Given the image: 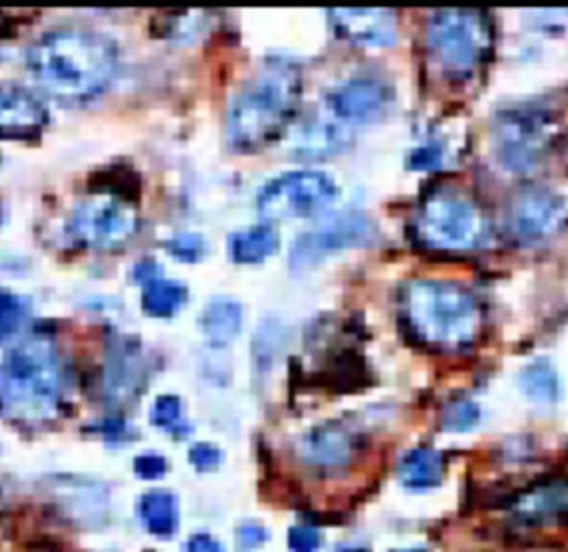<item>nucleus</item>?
Listing matches in <instances>:
<instances>
[{
	"label": "nucleus",
	"mask_w": 568,
	"mask_h": 552,
	"mask_svg": "<svg viewBox=\"0 0 568 552\" xmlns=\"http://www.w3.org/2000/svg\"><path fill=\"white\" fill-rule=\"evenodd\" d=\"M189 461H191L197 470H202V472L215 470V468L222 463V450H220L217 446H213V443L200 441V443H193V446L189 448Z\"/></svg>",
	"instance_id": "nucleus-29"
},
{
	"label": "nucleus",
	"mask_w": 568,
	"mask_h": 552,
	"mask_svg": "<svg viewBox=\"0 0 568 552\" xmlns=\"http://www.w3.org/2000/svg\"><path fill=\"white\" fill-rule=\"evenodd\" d=\"M300 457L315 470L333 472L351 461L353 439L346 428L337 423H322L300 439Z\"/></svg>",
	"instance_id": "nucleus-15"
},
{
	"label": "nucleus",
	"mask_w": 568,
	"mask_h": 552,
	"mask_svg": "<svg viewBox=\"0 0 568 552\" xmlns=\"http://www.w3.org/2000/svg\"><path fill=\"white\" fill-rule=\"evenodd\" d=\"M280 235L271 224H253L229 237V255L237 264H257L277 251Z\"/></svg>",
	"instance_id": "nucleus-20"
},
{
	"label": "nucleus",
	"mask_w": 568,
	"mask_h": 552,
	"mask_svg": "<svg viewBox=\"0 0 568 552\" xmlns=\"http://www.w3.org/2000/svg\"><path fill=\"white\" fill-rule=\"evenodd\" d=\"M337 182L315 168L284 171L271 177L257 193L255 206L266 219L313 217L337 200Z\"/></svg>",
	"instance_id": "nucleus-8"
},
{
	"label": "nucleus",
	"mask_w": 568,
	"mask_h": 552,
	"mask_svg": "<svg viewBox=\"0 0 568 552\" xmlns=\"http://www.w3.org/2000/svg\"><path fill=\"white\" fill-rule=\"evenodd\" d=\"M442 155L433 146H422L410 155V166L413 168H435L439 164Z\"/></svg>",
	"instance_id": "nucleus-33"
},
{
	"label": "nucleus",
	"mask_w": 568,
	"mask_h": 552,
	"mask_svg": "<svg viewBox=\"0 0 568 552\" xmlns=\"http://www.w3.org/2000/svg\"><path fill=\"white\" fill-rule=\"evenodd\" d=\"M135 231V206L113 191H95L87 195L71 208L67 219L69 237L93 251L118 248L126 244Z\"/></svg>",
	"instance_id": "nucleus-7"
},
{
	"label": "nucleus",
	"mask_w": 568,
	"mask_h": 552,
	"mask_svg": "<svg viewBox=\"0 0 568 552\" xmlns=\"http://www.w3.org/2000/svg\"><path fill=\"white\" fill-rule=\"evenodd\" d=\"M368 237H371V222L366 215L342 213L317 224L315 228L300 233L291 246L288 259L293 268H306L337 251L359 246Z\"/></svg>",
	"instance_id": "nucleus-10"
},
{
	"label": "nucleus",
	"mask_w": 568,
	"mask_h": 552,
	"mask_svg": "<svg viewBox=\"0 0 568 552\" xmlns=\"http://www.w3.org/2000/svg\"><path fill=\"white\" fill-rule=\"evenodd\" d=\"M47 109L27 89L0 82V137L33 140L47 126Z\"/></svg>",
	"instance_id": "nucleus-14"
},
{
	"label": "nucleus",
	"mask_w": 568,
	"mask_h": 552,
	"mask_svg": "<svg viewBox=\"0 0 568 552\" xmlns=\"http://www.w3.org/2000/svg\"><path fill=\"white\" fill-rule=\"evenodd\" d=\"M566 208L557 193L541 186L521 188L506 208V226L519 242L546 239L564 224Z\"/></svg>",
	"instance_id": "nucleus-11"
},
{
	"label": "nucleus",
	"mask_w": 568,
	"mask_h": 552,
	"mask_svg": "<svg viewBox=\"0 0 568 552\" xmlns=\"http://www.w3.org/2000/svg\"><path fill=\"white\" fill-rule=\"evenodd\" d=\"M27 313V301L20 295L0 288V346L20 330Z\"/></svg>",
	"instance_id": "nucleus-25"
},
{
	"label": "nucleus",
	"mask_w": 568,
	"mask_h": 552,
	"mask_svg": "<svg viewBox=\"0 0 568 552\" xmlns=\"http://www.w3.org/2000/svg\"><path fill=\"white\" fill-rule=\"evenodd\" d=\"M413 231L426 248L473 251L486 237V217L479 204L462 191L437 188L417 204Z\"/></svg>",
	"instance_id": "nucleus-6"
},
{
	"label": "nucleus",
	"mask_w": 568,
	"mask_h": 552,
	"mask_svg": "<svg viewBox=\"0 0 568 552\" xmlns=\"http://www.w3.org/2000/svg\"><path fill=\"white\" fill-rule=\"evenodd\" d=\"M288 552H317L322 536L313 525H293L286 534Z\"/></svg>",
	"instance_id": "nucleus-28"
},
{
	"label": "nucleus",
	"mask_w": 568,
	"mask_h": 552,
	"mask_svg": "<svg viewBox=\"0 0 568 552\" xmlns=\"http://www.w3.org/2000/svg\"><path fill=\"white\" fill-rule=\"evenodd\" d=\"M521 392L539 406H552L561 397V381L548 359H535L519 372Z\"/></svg>",
	"instance_id": "nucleus-21"
},
{
	"label": "nucleus",
	"mask_w": 568,
	"mask_h": 552,
	"mask_svg": "<svg viewBox=\"0 0 568 552\" xmlns=\"http://www.w3.org/2000/svg\"><path fill=\"white\" fill-rule=\"evenodd\" d=\"M300 73L288 62H271L229 100L226 137L237 151H260L282 137L297 113Z\"/></svg>",
	"instance_id": "nucleus-3"
},
{
	"label": "nucleus",
	"mask_w": 568,
	"mask_h": 552,
	"mask_svg": "<svg viewBox=\"0 0 568 552\" xmlns=\"http://www.w3.org/2000/svg\"><path fill=\"white\" fill-rule=\"evenodd\" d=\"M27 69L49 95L82 102L111 84L118 71V49L98 31L55 29L29 47Z\"/></svg>",
	"instance_id": "nucleus-1"
},
{
	"label": "nucleus",
	"mask_w": 568,
	"mask_h": 552,
	"mask_svg": "<svg viewBox=\"0 0 568 552\" xmlns=\"http://www.w3.org/2000/svg\"><path fill=\"white\" fill-rule=\"evenodd\" d=\"M0 224H2V206H0Z\"/></svg>",
	"instance_id": "nucleus-35"
},
{
	"label": "nucleus",
	"mask_w": 568,
	"mask_h": 552,
	"mask_svg": "<svg viewBox=\"0 0 568 552\" xmlns=\"http://www.w3.org/2000/svg\"><path fill=\"white\" fill-rule=\"evenodd\" d=\"M186 552H224V545L215 536H211L206 532H197V534L189 536Z\"/></svg>",
	"instance_id": "nucleus-32"
},
{
	"label": "nucleus",
	"mask_w": 568,
	"mask_h": 552,
	"mask_svg": "<svg viewBox=\"0 0 568 552\" xmlns=\"http://www.w3.org/2000/svg\"><path fill=\"white\" fill-rule=\"evenodd\" d=\"M479 421V406L470 399H455L442 412V426L450 432H466Z\"/></svg>",
	"instance_id": "nucleus-26"
},
{
	"label": "nucleus",
	"mask_w": 568,
	"mask_h": 552,
	"mask_svg": "<svg viewBox=\"0 0 568 552\" xmlns=\"http://www.w3.org/2000/svg\"><path fill=\"white\" fill-rule=\"evenodd\" d=\"M62 399V368L55 346L31 337L0 361V415L16 423H44L55 417Z\"/></svg>",
	"instance_id": "nucleus-4"
},
{
	"label": "nucleus",
	"mask_w": 568,
	"mask_h": 552,
	"mask_svg": "<svg viewBox=\"0 0 568 552\" xmlns=\"http://www.w3.org/2000/svg\"><path fill=\"white\" fill-rule=\"evenodd\" d=\"M200 326L213 346H224L242 330V306L231 297H213L202 310Z\"/></svg>",
	"instance_id": "nucleus-19"
},
{
	"label": "nucleus",
	"mask_w": 568,
	"mask_h": 552,
	"mask_svg": "<svg viewBox=\"0 0 568 552\" xmlns=\"http://www.w3.org/2000/svg\"><path fill=\"white\" fill-rule=\"evenodd\" d=\"M138 517L142 525L153 534L169 539L178 530L180 510L178 499L169 490H149L138 499Z\"/></svg>",
	"instance_id": "nucleus-18"
},
{
	"label": "nucleus",
	"mask_w": 568,
	"mask_h": 552,
	"mask_svg": "<svg viewBox=\"0 0 568 552\" xmlns=\"http://www.w3.org/2000/svg\"><path fill=\"white\" fill-rule=\"evenodd\" d=\"M333 31L359 47H390L397 42V16L390 9H331Z\"/></svg>",
	"instance_id": "nucleus-13"
},
{
	"label": "nucleus",
	"mask_w": 568,
	"mask_h": 552,
	"mask_svg": "<svg viewBox=\"0 0 568 552\" xmlns=\"http://www.w3.org/2000/svg\"><path fill=\"white\" fill-rule=\"evenodd\" d=\"M186 301V288L180 282L155 277L144 284L142 310L151 317H171Z\"/></svg>",
	"instance_id": "nucleus-22"
},
{
	"label": "nucleus",
	"mask_w": 568,
	"mask_h": 552,
	"mask_svg": "<svg viewBox=\"0 0 568 552\" xmlns=\"http://www.w3.org/2000/svg\"><path fill=\"white\" fill-rule=\"evenodd\" d=\"M555 140L552 117L544 109L517 106L499 113L493 124L495 157L508 171L521 173L541 162Z\"/></svg>",
	"instance_id": "nucleus-9"
},
{
	"label": "nucleus",
	"mask_w": 568,
	"mask_h": 552,
	"mask_svg": "<svg viewBox=\"0 0 568 552\" xmlns=\"http://www.w3.org/2000/svg\"><path fill=\"white\" fill-rule=\"evenodd\" d=\"M393 552H426L422 548H402V550H393Z\"/></svg>",
	"instance_id": "nucleus-34"
},
{
	"label": "nucleus",
	"mask_w": 568,
	"mask_h": 552,
	"mask_svg": "<svg viewBox=\"0 0 568 552\" xmlns=\"http://www.w3.org/2000/svg\"><path fill=\"white\" fill-rule=\"evenodd\" d=\"M424 40L430 62L448 80L473 78L493 49V24L486 11L437 9L426 18Z\"/></svg>",
	"instance_id": "nucleus-5"
},
{
	"label": "nucleus",
	"mask_w": 568,
	"mask_h": 552,
	"mask_svg": "<svg viewBox=\"0 0 568 552\" xmlns=\"http://www.w3.org/2000/svg\"><path fill=\"white\" fill-rule=\"evenodd\" d=\"M399 317L417 344L437 352L466 350L481 333L477 297L453 279H408L399 293Z\"/></svg>",
	"instance_id": "nucleus-2"
},
{
	"label": "nucleus",
	"mask_w": 568,
	"mask_h": 552,
	"mask_svg": "<svg viewBox=\"0 0 568 552\" xmlns=\"http://www.w3.org/2000/svg\"><path fill=\"white\" fill-rule=\"evenodd\" d=\"M166 251L180 262H197L204 253V239L195 233H180L166 239Z\"/></svg>",
	"instance_id": "nucleus-27"
},
{
	"label": "nucleus",
	"mask_w": 568,
	"mask_h": 552,
	"mask_svg": "<svg viewBox=\"0 0 568 552\" xmlns=\"http://www.w3.org/2000/svg\"><path fill=\"white\" fill-rule=\"evenodd\" d=\"M133 470L142 479H158L166 472V459L158 452H144L133 459Z\"/></svg>",
	"instance_id": "nucleus-30"
},
{
	"label": "nucleus",
	"mask_w": 568,
	"mask_h": 552,
	"mask_svg": "<svg viewBox=\"0 0 568 552\" xmlns=\"http://www.w3.org/2000/svg\"><path fill=\"white\" fill-rule=\"evenodd\" d=\"M388 100V84L375 75L346 78L326 93L328 111L342 122H368L384 111Z\"/></svg>",
	"instance_id": "nucleus-12"
},
{
	"label": "nucleus",
	"mask_w": 568,
	"mask_h": 552,
	"mask_svg": "<svg viewBox=\"0 0 568 552\" xmlns=\"http://www.w3.org/2000/svg\"><path fill=\"white\" fill-rule=\"evenodd\" d=\"M237 539L244 548H255V545H262L268 539V532H266L264 525H260L255 521H244L237 528Z\"/></svg>",
	"instance_id": "nucleus-31"
},
{
	"label": "nucleus",
	"mask_w": 568,
	"mask_h": 552,
	"mask_svg": "<svg viewBox=\"0 0 568 552\" xmlns=\"http://www.w3.org/2000/svg\"><path fill=\"white\" fill-rule=\"evenodd\" d=\"M344 144V131L331 122H313L297 131L295 149L304 155L333 153Z\"/></svg>",
	"instance_id": "nucleus-23"
},
{
	"label": "nucleus",
	"mask_w": 568,
	"mask_h": 552,
	"mask_svg": "<svg viewBox=\"0 0 568 552\" xmlns=\"http://www.w3.org/2000/svg\"><path fill=\"white\" fill-rule=\"evenodd\" d=\"M510 512L521 523H550L568 517V479H546L519 492Z\"/></svg>",
	"instance_id": "nucleus-16"
},
{
	"label": "nucleus",
	"mask_w": 568,
	"mask_h": 552,
	"mask_svg": "<svg viewBox=\"0 0 568 552\" xmlns=\"http://www.w3.org/2000/svg\"><path fill=\"white\" fill-rule=\"evenodd\" d=\"M153 426L171 432L173 437H184L191 432L189 421L182 415V401L175 395H160L149 412Z\"/></svg>",
	"instance_id": "nucleus-24"
},
{
	"label": "nucleus",
	"mask_w": 568,
	"mask_h": 552,
	"mask_svg": "<svg viewBox=\"0 0 568 552\" xmlns=\"http://www.w3.org/2000/svg\"><path fill=\"white\" fill-rule=\"evenodd\" d=\"M444 457L435 448L417 446L406 450L397 461L399 483L408 490H428L442 481Z\"/></svg>",
	"instance_id": "nucleus-17"
}]
</instances>
